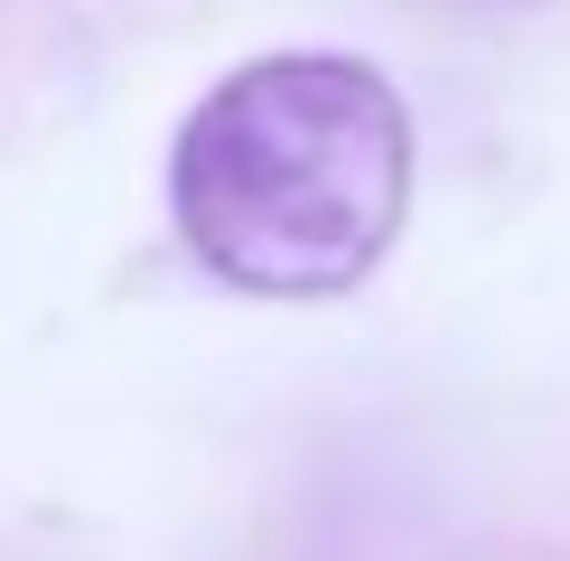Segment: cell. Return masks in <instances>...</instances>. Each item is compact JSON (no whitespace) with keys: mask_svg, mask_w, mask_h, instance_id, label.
I'll return each mask as SVG.
<instances>
[{"mask_svg":"<svg viewBox=\"0 0 570 561\" xmlns=\"http://www.w3.org/2000/svg\"><path fill=\"white\" fill-rule=\"evenodd\" d=\"M412 216V112L365 57L234 66L178 122L169 225L244 299H337Z\"/></svg>","mask_w":570,"mask_h":561,"instance_id":"6da1fadb","label":"cell"}]
</instances>
